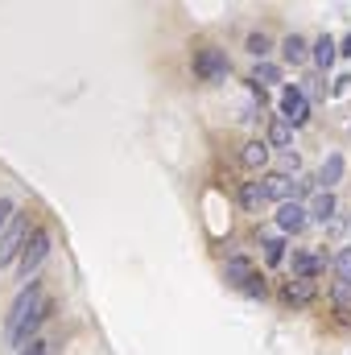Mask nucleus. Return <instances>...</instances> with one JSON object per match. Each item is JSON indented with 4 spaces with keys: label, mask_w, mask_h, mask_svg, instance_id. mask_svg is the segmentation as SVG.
Returning <instances> with one entry per match:
<instances>
[{
    "label": "nucleus",
    "mask_w": 351,
    "mask_h": 355,
    "mask_svg": "<svg viewBox=\"0 0 351 355\" xmlns=\"http://www.w3.org/2000/svg\"><path fill=\"white\" fill-rule=\"evenodd\" d=\"M46 257H50V232L46 227H33L25 236V248H21V277L29 281L37 268L46 265Z\"/></svg>",
    "instance_id": "1"
},
{
    "label": "nucleus",
    "mask_w": 351,
    "mask_h": 355,
    "mask_svg": "<svg viewBox=\"0 0 351 355\" xmlns=\"http://www.w3.org/2000/svg\"><path fill=\"white\" fill-rule=\"evenodd\" d=\"M335 46H339V54H348V58H351V33L343 37V42H335Z\"/></svg>",
    "instance_id": "23"
},
{
    "label": "nucleus",
    "mask_w": 351,
    "mask_h": 355,
    "mask_svg": "<svg viewBox=\"0 0 351 355\" xmlns=\"http://www.w3.org/2000/svg\"><path fill=\"white\" fill-rule=\"evenodd\" d=\"M293 272H298L302 281H314V277L323 272V261L310 257V252H293Z\"/></svg>",
    "instance_id": "13"
},
{
    "label": "nucleus",
    "mask_w": 351,
    "mask_h": 355,
    "mask_svg": "<svg viewBox=\"0 0 351 355\" xmlns=\"http://www.w3.org/2000/svg\"><path fill=\"white\" fill-rule=\"evenodd\" d=\"M314 281H302V277H293V281H285V289H281V297L285 302H293V306H310L314 302Z\"/></svg>",
    "instance_id": "6"
},
{
    "label": "nucleus",
    "mask_w": 351,
    "mask_h": 355,
    "mask_svg": "<svg viewBox=\"0 0 351 355\" xmlns=\"http://www.w3.org/2000/svg\"><path fill=\"white\" fill-rule=\"evenodd\" d=\"M268 46H273V42H268L264 33H252V37H248V50H252L257 58H264V54H268Z\"/></svg>",
    "instance_id": "19"
},
{
    "label": "nucleus",
    "mask_w": 351,
    "mask_h": 355,
    "mask_svg": "<svg viewBox=\"0 0 351 355\" xmlns=\"http://www.w3.org/2000/svg\"><path fill=\"white\" fill-rule=\"evenodd\" d=\"M240 166H244V170H264V166H268V145H264V141H248V145L240 149Z\"/></svg>",
    "instance_id": "8"
},
{
    "label": "nucleus",
    "mask_w": 351,
    "mask_h": 355,
    "mask_svg": "<svg viewBox=\"0 0 351 355\" xmlns=\"http://www.w3.org/2000/svg\"><path fill=\"white\" fill-rule=\"evenodd\" d=\"M310 219H306V207L302 202H281V211H277V227L281 232H302Z\"/></svg>",
    "instance_id": "5"
},
{
    "label": "nucleus",
    "mask_w": 351,
    "mask_h": 355,
    "mask_svg": "<svg viewBox=\"0 0 351 355\" xmlns=\"http://www.w3.org/2000/svg\"><path fill=\"white\" fill-rule=\"evenodd\" d=\"M21 355H50V343H29Z\"/></svg>",
    "instance_id": "22"
},
{
    "label": "nucleus",
    "mask_w": 351,
    "mask_h": 355,
    "mask_svg": "<svg viewBox=\"0 0 351 355\" xmlns=\"http://www.w3.org/2000/svg\"><path fill=\"white\" fill-rule=\"evenodd\" d=\"M194 75L207 79V83H223V79H228V54L215 50V46L198 50V54H194Z\"/></svg>",
    "instance_id": "2"
},
{
    "label": "nucleus",
    "mask_w": 351,
    "mask_h": 355,
    "mask_svg": "<svg viewBox=\"0 0 351 355\" xmlns=\"http://www.w3.org/2000/svg\"><path fill=\"white\" fill-rule=\"evenodd\" d=\"M339 182H343V153H331V157L323 162V170H318V186L331 190V186H339Z\"/></svg>",
    "instance_id": "9"
},
{
    "label": "nucleus",
    "mask_w": 351,
    "mask_h": 355,
    "mask_svg": "<svg viewBox=\"0 0 351 355\" xmlns=\"http://www.w3.org/2000/svg\"><path fill=\"white\" fill-rule=\"evenodd\" d=\"M244 289H248L252 297H264V281H261V277H257V272H252V277L244 281Z\"/></svg>",
    "instance_id": "20"
},
{
    "label": "nucleus",
    "mask_w": 351,
    "mask_h": 355,
    "mask_svg": "<svg viewBox=\"0 0 351 355\" xmlns=\"http://www.w3.org/2000/svg\"><path fill=\"white\" fill-rule=\"evenodd\" d=\"M331 215H335V194H331V190H318V194L310 198V207H306V219L331 223Z\"/></svg>",
    "instance_id": "7"
},
{
    "label": "nucleus",
    "mask_w": 351,
    "mask_h": 355,
    "mask_svg": "<svg viewBox=\"0 0 351 355\" xmlns=\"http://www.w3.org/2000/svg\"><path fill=\"white\" fill-rule=\"evenodd\" d=\"M264 261L268 265H281L285 261V240H264Z\"/></svg>",
    "instance_id": "17"
},
{
    "label": "nucleus",
    "mask_w": 351,
    "mask_h": 355,
    "mask_svg": "<svg viewBox=\"0 0 351 355\" xmlns=\"http://www.w3.org/2000/svg\"><path fill=\"white\" fill-rule=\"evenodd\" d=\"M281 120H285L289 128H298V124L310 120V99H306V91L302 87H285L281 91Z\"/></svg>",
    "instance_id": "3"
},
{
    "label": "nucleus",
    "mask_w": 351,
    "mask_h": 355,
    "mask_svg": "<svg viewBox=\"0 0 351 355\" xmlns=\"http://www.w3.org/2000/svg\"><path fill=\"white\" fill-rule=\"evenodd\" d=\"M310 58H314V62H318V67L327 71V67H331V62L339 58V46H335V37H327V33H323V37H318V42L310 46Z\"/></svg>",
    "instance_id": "11"
},
{
    "label": "nucleus",
    "mask_w": 351,
    "mask_h": 355,
    "mask_svg": "<svg viewBox=\"0 0 351 355\" xmlns=\"http://www.w3.org/2000/svg\"><path fill=\"white\" fill-rule=\"evenodd\" d=\"M228 277H232V281H248V277H252V265H248L244 257H232V261H228Z\"/></svg>",
    "instance_id": "16"
},
{
    "label": "nucleus",
    "mask_w": 351,
    "mask_h": 355,
    "mask_svg": "<svg viewBox=\"0 0 351 355\" xmlns=\"http://www.w3.org/2000/svg\"><path fill=\"white\" fill-rule=\"evenodd\" d=\"M240 202H244L248 211H261V207H264V190H261V182H244V190H240Z\"/></svg>",
    "instance_id": "14"
},
{
    "label": "nucleus",
    "mask_w": 351,
    "mask_h": 355,
    "mask_svg": "<svg viewBox=\"0 0 351 355\" xmlns=\"http://www.w3.org/2000/svg\"><path fill=\"white\" fill-rule=\"evenodd\" d=\"M277 79H281V71H277V67H268V62H261V67L252 71V79H248V83H252L257 91H264L268 83H277Z\"/></svg>",
    "instance_id": "15"
},
{
    "label": "nucleus",
    "mask_w": 351,
    "mask_h": 355,
    "mask_svg": "<svg viewBox=\"0 0 351 355\" xmlns=\"http://www.w3.org/2000/svg\"><path fill=\"white\" fill-rule=\"evenodd\" d=\"M268 149H289L293 145V128L281 120V116H273V124H268V141H264Z\"/></svg>",
    "instance_id": "12"
},
{
    "label": "nucleus",
    "mask_w": 351,
    "mask_h": 355,
    "mask_svg": "<svg viewBox=\"0 0 351 355\" xmlns=\"http://www.w3.org/2000/svg\"><path fill=\"white\" fill-rule=\"evenodd\" d=\"M281 54H285V62H293V67H302V62L310 58V46H306V37H298V33H289V37L281 42Z\"/></svg>",
    "instance_id": "10"
},
{
    "label": "nucleus",
    "mask_w": 351,
    "mask_h": 355,
    "mask_svg": "<svg viewBox=\"0 0 351 355\" xmlns=\"http://www.w3.org/2000/svg\"><path fill=\"white\" fill-rule=\"evenodd\" d=\"M335 272L351 285V244H348V248H339V257H335Z\"/></svg>",
    "instance_id": "18"
},
{
    "label": "nucleus",
    "mask_w": 351,
    "mask_h": 355,
    "mask_svg": "<svg viewBox=\"0 0 351 355\" xmlns=\"http://www.w3.org/2000/svg\"><path fill=\"white\" fill-rule=\"evenodd\" d=\"M25 236H29L25 219H12V223L4 227V236H0V268H8L17 257H21V248H25Z\"/></svg>",
    "instance_id": "4"
},
{
    "label": "nucleus",
    "mask_w": 351,
    "mask_h": 355,
    "mask_svg": "<svg viewBox=\"0 0 351 355\" xmlns=\"http://www.w3.org/2000/svg\"><path fill=\"white\" fill-rule=\"evenodd\" d=\"M8 215H12V202H8V198H0V227H8Z\"/></svg>",
    "instance_id": "21"
}]
</instances>
